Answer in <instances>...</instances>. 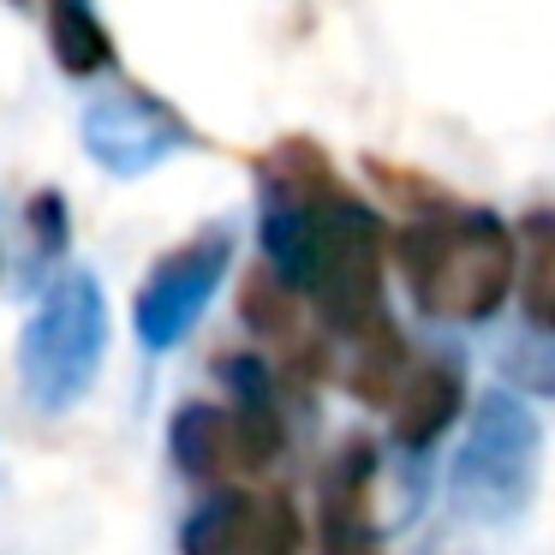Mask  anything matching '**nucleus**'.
I'll list each match as a JSON object with an SVG mask.
<instances>
[{
    "instance_id": "1",
    "label": "nucleus",
    "mask_w": 555,
    "mask_h": 555,
    "mask_svg": "<svg viewBox=\"0 0 555 555\" xmlns=\"http://www.w3.org/2000/svg\"><path fill=\"white\" fill-rule=\"evenodd\" d=\"M263 263L305 293L323 328L359 340L383 311V221L335 180L323 150L287 138L263 156Z\"/></svg>"
},
{
    "instance_id": "2",
    "label": "nucleus",
    "mask_w": 555,
    "mask_h": 555,
    "mask_svg": "<svg viewBox=\"0 0 555 555\" xmlns=\"http://www.w3.org/2000/svg\"><path fill=\"white\" fill-rule=\"evenodd\" d=\"M514 233L490 209H436L395 233L406 293L436 323H483L514 281Z\"/></svg>"
},
{
    "instance_id": "3",
    "label": "nucleus",
    "mask_w": 555,
    "mask_h": 555,
    "mask_svg": "<svg viewBox=\"0 0 555 555\" xmlns=\"http://www.w3.org/2000/svg\"><path fill=\"white\" fill-rule=\"evenodd\" d=\"M216 371L233 383V406H216V400L180 406L168 442L185 478L228 490V483L257 478L281 454L287 436H281V412H275V388H269L263 359H221Z\"/></svg>"
},
{
    "instance_id": "4",
    "label": "nucleus",
    "mask_w": 555,
    "mask_h": 555,
    "mask_svg": "<svg viewBox=\"0 0 555 555\" xmlns=\"http://www.w3.org/2000/svg\"><path fill=\"white\" fill-rule=\"evenodd\" d=\"M102 347H108V305H102L96 275L73 269L66 281L49 287V299L37 305V317L18 335V376H25L30 406H78L102 371Z\"/></svg>"
},
{
    "instance_id": "5",
    "label": "nucleus",
    "mask_w": 555,
    "mask_h": 555,
    "mask_svg": "<svg viewBox=\"0 0 555 555\" xmlns=\"http://www.w3.org/2000/svg\"><path fill=\"white\" fill-rule=\"evenodd\" d=\"M538 472V424L514 395H490L454 460V495L478 519H507Z\"/></svg>"
},
{
    "instance_id": "6",
    "label": "nucleus",
    "mask_w": 555,
    "mask_h": 555,
    "mask_svg": "<svg viewBox=\"0 0 555 555\" xmlns=\"http://www.w3.org/2000/svg\"><path fill=\"white\" fill-rule=\"evenodd\" d=\"M228 257H233V240L221 228H209V233H197V240L173 245V251L144 275L132 323H138V340H144L150 352H168L192 335V323L204 317V305L216 299L221 275H228Z\"/></svg>"
},
{
    "instance_id": "7",
    "label": "nucleus",
    "mask_w": 555,
    "mask_h": 555,
    "mask_svg": "<svg viewBox=\"0 0 555 555\" xmlns=\"http://www.w3.org/2000/svg\"><path fill=\"white\" fill-rule=\"evenodd\" d=\"M305 526L287 490H216L180 531V555H299Z\"/></svg>"
},
{
    "instance_id": "8",
    "label": "nucleus",
    "mask_w": 555,
    "mask_h": 555,
    "mask_svg": "<svg viewBox=\"0 0 555 555\" xmlns=\"http://www.w3.org/2000/svg\"><path fill=\"white\" fill-rule=\"evenodd\" d=\"M85 144L108 173H144V168H156L168 150L192 144V126H185L168 102L144 96V90H114V96L90 102Z\"/></svg>"
},
{
    "instance_id": "9",
    "label": "nucleus",
    "mask_w": 555,
    "mask_h": 555,
    "mask_svg": "<svg viewBox=\"0 0 555 555\" xmlns=\"http://www.w3.org/2000/svg\"><path fill=\"white\" fill-rule=\"evenodd\" d=\"M317 538L323 555H383L371 526V448L352 442L328 460L323 502H317Z\"/></svg>"
},
{
    "instance_id": "10",
    "label": "nucleus",
    "mask_w": 555,
    "mask_h": 555,
    "mask_svg": "<svg viewBox=\"0 0 555 555\" xmlns=\"http://www.w3.org/2000/svg\"><path fill=\"white\" fill-rule=\"evenodd\" d=\"M460 395H466V383H460V364H412L406 383H400V395L388 400V412H395V442L400 448H430L436 436L454 424L460 412Z\"/></svg>"
},
{
    "instance_id": "11",
    "label": "nucleus",
    "mask_w": 555,
    "mask_h": 555,
    "mask_svg": "<svg viewBox=\"0 0 555 555\" xmlns=\"http://www.w3.org/2000/svg\"><path fill=\"white\" fill-rule=\"evenodd\" d=\"M42 25H49V49L66 78H96L114 66V37L90 0H42Z\"/></svg>"
},
{
    "instance_id": "12",
    "label": "nucleus",
    "mask_w": 555,
    "mask_h": 555,
    "mask_svg": "<svg viewBox=\"0 0 555 555\" xmlns=\"http://www.w3.org/2000/svg\"><path fill=\"white\" fill-rule=\"evenodd\" d=\"M526 317L538 328H555V216H531L526 221Z\"/></svg>"
}]
</instances>
